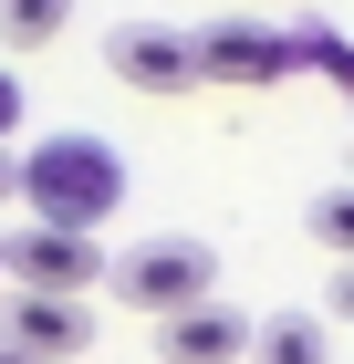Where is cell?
I'll use <instances>...</instances> for the list:
<instances>
[{"mask_svg": "<svg viewBox=\"0 0 354 364\" xmlns=\"http://www.w3.org/2000/svg\"><path fill=\"white\" fill-rule=\"evenodd\" d=\"M11 198L31 208V229H63V240H94V229L125 208V156L105 136H42L11 156Z\"/></svg>", "mask_w": 354, "mask_h": 364, "instance_id": "obj_1", "label": "cell"}, {"mask_svg": "<svg viewBox=\"0 0 354 364\" xmlns=\"http://www.w3.org/2000/svg\"><path fill=\"white\" fill-rule=\"evenodd\" d=\"M94 291H115L125 312L167 323V312H198V302H219V250H209V240H188V229H157V240H136V250H115Z\"/></svg>", "mask_w": 354, "mask_h": 364, "instance_id": "obj_2", "label": "cell"}, {"mask_svg": "<svg viewBox=\"0 0 354 364\" xmlns=\"http://www.w3.org/2000/svg\"><path fill=\"white\" fill-rule=\"evenodd\" d=\"M0 281H11V291H42V302H83V291L105 281V250L21 219V229H0Z\"/></svg>", "mask_w": 354, "mask_h": 364, "instance_id": "obj_3", "label": "cell"}, {"mask_svg": "<svg viewBox=\"0 0 354 364\" xmlns=\"http://www.w3.org/2000/svg\"><path fill=\"white\" fill-rule=\"evenodd\" d=\"M188 53H198V84H229V94H271V84H292V42H281L271 21H209V31H188Z\"/></svg>", "mask_w": 354, "mask_h": 364, "instance_id": "obj_4", "label": "cell"}, {"mask_svg": "<svg viewBox=\"0 0 354 364\" xmlns=\"http://www.w3.org/2000/svg\"><path fill=\"white\" fill-rule=\"evenodd\" d=\"M105 73H115L125 94H157V105H167V94L198 84V53H188L177 21H115V31H105Z\"/></svg>", "mask_w": 354, "mask_h": 364, "instance_id": "obj_5", "label": "cell"}, {"mask_svg": "<svg viewBox=\"0 0 354 364\" xmlns=\"http://www.w3.org/2000/svg\"><path fill=\"white\" fill-rule=\"evenodd\" d=\"M83 343H94V302H42V291H11V302H0V354L73 364Z\"/></svg>", "mask_w": 354, "mask_h": 364, "instance_id": "obj_6", "label": "cell"}, {"mask_svg": "<svg viewBox=\"0 0 354 364\" xmlns=\"http://www.w3.org/2000/svg\"><path fill=\"white\" fill-rule=\"evenodd\" d=\"M240 354H250V323L229 302H198V312L157 323V364H240Z\"/></svg>", "mask_w": 354, "mask_h": 364, "instance_id": "obj_7", "label": "cell"}, {"mask_svg": "<svg viewBox=\"0 0 354 364\" xmlns=\"http://www.w3.org/2000/svg\"><path fill=\"white\" fill-rule=\"evenodd\" d=\"M240 364H333V343H323L313 312H271V323H250V354Z\"/></svg>", "mask_w": 354, "mask_h": 364, "instance_id": "obj_8", "label": "cell"}, {"mask_svg": "<svg viewBox=\"0 0 354 364\" xmlns=\"http://www.w3.org/2000/svg\"><path fill=\"white\" fill-rule=\"evenodd\" d=\"M63 21H73V0H0V42L11 53H42Z\"/></svg>", "mask_w": 354, "mask_h": 364, "instance_id": "obj_9", "label": "cell"}, {"mask_svg": "<svg viewBox=\"0 0 354 364\" xmlns=\"http://www.w3.org/2000/svg\"><path fill=\"white\" fill-rule=\"evenodd\" d=\"M313 240H323L333 260L354 250V188H323V198H313Z\"/></svg>", "mask_w": 354, "mask_h": 364, "instance_id": "obj_10", "label": "cell"}, {"mask_svg": "<svg viewBox=\"0 0 354 364\" xmlns=\"http://www.w3.org/2000/svg\"><path fill=\"white\" fill-rule=\"evenodd\" d=\"M21 136V73H0V146Z\"/></svg>", "mask_w": 354, "mask_h": 364, "instance_id": "obj_11", "label": "cell"}, {"mask_svg": "<svg viewBox=\"0 0 354 364\" xmlns=\"http://www.w3.org/2000/svg\"><path fill=\"white\" fill-rule=\"evenodd\" d=\"M0 208H11V146H0Z\"/></svg>", "mask_w": 354, "mask_h": 364, "instance_id": "obj_12", "label": "cell"}, {"mask_svg": "<svg viewBox=\"0 0 354 364\" xmlns=\"http://www.w3.org/2000/svg\"><path fill=\"white\" fill-rule=\"evenodd\" d=\"M0 364H21V354H0Z\"/></svg>", "mask_w": 354, "mask_h": 364, "instance_id": "obj_13", "label": "cell"}]
</instances>
